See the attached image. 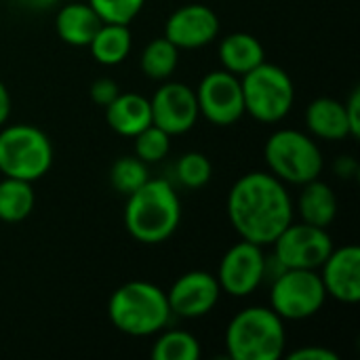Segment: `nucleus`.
<instances>
[{"mask_svg":"<svg viewBox=\"0 0 360 360\" xmlns=\"http://www.w3.org/2000/svg\"><path fill=\"white\" fill-rule=\"evenodd\" d=\"M228 217L243 240L268 247L293 221V200L270 171H251L230 188Z\"/></svg>","mask_w":360,"mask_h":360,"instance_id":"1","label":"nucleus"},{"mask_svg":"<svg viewBox=\"0 0 360 360\" xmlns=\"http://www.w3.org/2000/svg\"><path fill=\"white\" fill-rule=\"evenodd\" d=\"M181 221V202L171 181L148 179L127 196L124 226L141 245H160L169 240Z\"/></svg>","mask_w":360,"mask_h":360,"instance_id":"2","label":"nucleus"},{"mask_svg":"<svg viewBox=\"0 0 360 360\" xmlns=\"http://www.w3.org/2000/svg\"><path fill=\"white\" fill-rule=\"evenodd\" d=\"M108 316L120 333L131 338H150L162 331L173 314L167 291L148 281H131L110 295Z\"/></svg>","mask_w":360,"mask_h":360,"instance_id":"3","label":"nucleus"},{"mask_svg":"<svg viewBox=\"0 0 360 360\" xmlns=\"http://www.w3.org/2000/svg\"><path fill=\"white\" fill-rule=\"evenodd\" d=\"M285 346V321L270 306L240 310L226 329V352L232 360H278Z\"/></svg>","mask_w":360,"mask_h":360,"instance_id":"4","label":"nucleus"},{"mask_svg":"<svg viewBox=\"0 0 360 360\" xmlns=\"http://www.w3.org/2000/svg\"><path fill=\"white\" fill-rule=\"evenodd\" d=\"M264 156L270 173L283 184L304 186L319 179L325 169V158L314 137L295 129L274 131L264 146Z\"/></svg>","mask_w":360,"mask_h":360,"instance_id":"5","label":"nucleus"},{"mask_svg":"<svg viewBox=\"0 0 360 360\" xmlns=\"http://www.w3.org/2000/svg\"><path fill=\"white\" fill-rule=\"evenodd\" d=\"M53 167V143L34 124L0 127V173L4 177L36 181Z\"/></svg>","mask_w":360,"mask_h":360,"instance_id":"6","label":"nucleus"},{"mask_svg":"<svg viewBox=\"0 0 360 360\" xmlns=\"http://www.w3.org/2000/svg\"><path fill=\"white\" fill-rule=\"evenodd\" d=\"M240 86L245 99V114L259 122H281L293 108V80L283 68L274 63L264 61L245 76H240Z\"/></svg>","mask_w":360,"mask_h":360,"instance_id":"7","label":"nucleus"},{"mask_svg":"<svg viewBox=\"0 0 360 360\" xmlns=\"http://www.w3.org/2000/svg\"><path fill=\"white\" fill-rule=\"evenodd\" d=\"M327 302L321 274L316 270L285 268L272 278L270 308L283 321H306L316 316Z\"/></svg>","mask_w":360,"mask_h":360,"instance_id":"8","label":"nucleus"},{"mask_svg":"<svg viewBox=\"0 0 360 360\" xmlns=\"http://www.w3.org/2000/svg\"><path fill=\"white\" fill-rule=\"evenodd\" d=\"M274 257L283 268L319 270L333 251V238L327 228L312 224H289L272 243Z\"/></svg>","mask_w":360,"mask_h":360,"instance_id":"9","label":"nucleus"},{"mask_svg":"<svg viewBox=\"0 0 360 360\" xmlns=\"http://www.w3.org/2000/svg\"><path fill=\"white\" fill-rule=\"evenodd\" d=\"M196 91L198 112L215 127H232L245 116V99L240 76L228 70L209 72Z\"/></svg>","mask_w":360,"mask_h":360,"instance_id":"10","label":"nucleus"},{"mask_svg":"<svg viewBox=\"0 0 360 360\" xmlns=\"http://www.w3.org/2000/svg\"><path fill=\"white\" fill-rule=\"evenodd\" d=\"M266 253L264 247L243 240L232 245L217 268V283L221 293L232 297H247L259 289L266 278Z\"/></svg>","mask_w":360,"mask_h":360,"instance_id":"11","label":"nucleus"},{"mask_svg":"<svg viewBox=\"0 0 360 360\" xmlns=\"http://www.w3.org/2000/svg\"><path fill=\"white\" fill-rule=\"evenodd\" d=\"M150 108L152 124H156L171 137L192 131L196 120L200 118L196 91L186 82L162 80V84L150 99Z\"/></svg>","mask_w":360,"mask_h":360,"instance_id":"12","label":"nucleus"},{"mask_svg":"<svg viewBox=\"0 0 360 360\" xmlns=\"http://www.w3.org/2000/svg\"><path fill=\"white\" fill-rule=\"evenodd\" d=\"M221 289L215 274L205 270H190L181 274L167 291L171 314L181 319L207 316L219 302Z\"/></svg>","mask_w":360,"mask_h":360,"instance_id":"13","label":"nucleus"},{"mask_svg":"<svg viewBox=\"0 0 360 360\" xmlns=\"http://www.w3.org/2000/svg\"><path fill=\"white\" fill-rule=\"evenodd\" d=\"M219 34V17L207 4H184L165 23V38L179 51H194L211 44Z\"/></svg>","mask_w":360,"mask_h":360,"instance_id":"14","label":"nucleus"},{"mask_svg":"<svg viewBox=\"0 0 360 360\" xmlns=\"http://www.w3.org/2000/svg\"><path fill=\"white\" fill-rule=\"evenodd\" d=\"M327 297L342 304H356L360 300V249L356 245L333 247L329 257L319 268Z\"/></svg>","mask_w":360,"mask_h":360,"instance_id":"15","label":"nucleus"},{"mask_svg":"<svg viewBox=\"0 0 360 360\" xmlns=\"http://www.w3.org/2000/svg\"><path fill=\"white\" fill-rule=\"evenodd\" d=\"M101 23H103L101 17L95 13V8L89 2L70 0L59 8L55 19V30L65 44L80 49V46H89Z\"/></svg>","mask_w":360,"mask_h":360,"instance_id":"16","label":"nucleus"},{"mask_svg":"<svg viewBox=\"0 0 360 360\" xmlns=\"http://www.w3.org/2000/svg\"><path fill=\"white\" fill-rule=\"evenodd\" d=\"M105 120L114 133L135 137L152 124L150 99L139 93H118V97L105 105Z\"/></svg>","mask_w":360,"mask_h":360,"instance_id":"17","label":"nucleus"},{"mask_svg":"<svg viewBox=\"0 0 360 360\" xmlns=\"http://www.w3.org/2000/svg\"><path fill=\"white\" fill-rule=\"evenodd\" d=\"M306 127L312 137L325 141H342L352 137L346 108L333 97H319L306 108Z\"/></svg>","mask_w":360,"mask_h":360,"instance_id":"18","label":"nucleus"},{"mask_svg":"<svg viewBox=\"0 0 360 360\" xmlns=\"http://www.w3.org/2000/svg\"><path fill=\"white\" fill-rule=\"evenodd\" d=\"M217 55L221 68L236 76H245L247 72H251L253 68L266 61L264 44L253 34L247 32H234L221 38L217 46Z\"/></svg>","mask_w":360,"mask_h":360,"instance_id":"19","label":"nucleus"},{"mask_svg":"<svg viewBox=\"0 0 360 360\" xmlns=\"http://www.w3.org/2000/svg\"><path fill=\"white\" fill-rule=\"evenodd\" d=\"M297 209H300L302 221L319 226V228H329L338 215V196L333 188L321 181L319 177L302 186Z\"/></svg>","mask_w":360,"mask_h":360,"instance_id":"20","label":"nucleus"},{"mask_svg":"<svg viewBox=\"0 0 360 360\" xmlns=\"http://www.w3.org/2000/svg\"><path fill=\"white\" fill-rule=\"evenodd\" d=\"M89 49H91L93 59L101 65L112 68V65L122 63L133 49V36H131L129 25L101 23V27L89 42Z\"/></svg>","mask_w":360,"mask_h":360,"instance_id":"21","label":"nucleus"},{"mask_svg":"<svg viewBox=\"0 0 360 360\" xmlns=\"http://www.w3.org/2000/svg\"><path fill=\"white\" fill-rule=\"evenodd\" d=\"M36 205L32 181L4 177L0 181V221L19 224L30 217Z\"/></svg>","mask_w":360,"mask_h":360,"instance_id":"22","label":"nucleus"},{"mask_svg":"<svg viewBox=\"0 0 360 360\" xmlns=\"http://www.w3.org/2000/svg\"><path fill=\"white\" fill-rule=\"evenodd\" d=\"M177 63H179V49L173 42H169L165 36L150 40L139 57L141 72L150 80H158V82L169 80L177 70Z\"/></svg>","mask_w":360,"mask_h":360,"instance_id":"23","label":"nucleus"},{"mask_svg":"<svg viewBox=\"0 0 360 360\" xmlns=\"http://www.w3.org/2000/svg\"><path fill=\"white\" fill-rule=\"evenodd\" d=\"M156 342L152 344L154 360H198L202 350L198 340L184 329H162L156 333Z\"/></svg>","mask_w":360,"mask_h":360,"instance_id":"24","label":"nucleus"},{"mask_svg":"<svg viewBox=\"0 0 360 360\" xmlns=\"http://www.w3.org/2000/svg\"><path fill=\"white\" fill-rule=\"evenodd\" d=\"M150 179V171L148 165L143 160H139L135 154L131 156H120L114 160L112 169H110V184L112 188L122 194L129 196L133 194L137 188H141L146 181Z\"/></svg>","mask_w":360,"mask_h":360,"instance_id":"25","label":"nucleus"},{"mask_svg":"<svg viewBox=\"0 0 360 360\" xmlns=\"http://www.w3.org/2000/svg\"><path fill=\"white\" fill-rule=\"evenodd\" d=\"M213 175L211 160L202 152H186L175 162V179L181 188L198 190L209 184Z\"/></svg>","mask_w":360,"mask_h":360,"instance_id":"26","label":"nucleus"},{"mask_svg":"<svg viewBox=\"0 0 360 360\" xmlns=\"http://www.w3.org/2000/svg\"><path fill=\"white\" fill-rule=\"evenodd\" d=\"M133 146H135V156L139 160H143L146 165H154L167 158V154L171 152V135L165 133L162 129H158L156 124L146 127L141 133H137L133 137Z\"/></svg>","mask_w":360,"mask_h":360,"instance_id":"27","label":"nucleus"},{"mask_svg":"<svg viewBox=\"0 0 360 360\" xmlns=\"http://www.w3.org/2000/svg\"><path fill=\"white\" fill-rule=\"evenodd\" d=\"M103 23L129 25L143 8L146 0H89Z\"/></svg>","mask_w":360,"mask_h":360,"instance_id":"28","label":"nucleus"},{"mask_svg":"<svg viewBox=\"0 0 360 360\" xmlns=\"http://www.w3.org/2000/svg\"><path fill=\"white\" fill-rule=\"evenodd\" d=\"M118 93H120V86L116 84L114 78H108V76L97 78V80L91 84V89H89L91 99H93L97 105H101V108H105L108 103H112V101L118 97Z\"/></svg>","mask_w":360,"mask_h":360,"instance_id":"29","label":"nucleus"},{"mask_svg":"<svg viewBox=\"0 0 360 360\" xmlns=\"http://www.w3.org/2000/svg\"><path fill=\"white\" fill-rule=\"evenodd\" d=\"M287 359L289 360H338L340 356H338L333 350H329V348H325V346L314 344V346H302V348H297V350L289 352V354H287Z\"/></svg>","mask_w":360,"mask_h":360,"instance_id":"30","label":"nucleus"},{"mask_svg":"<svg viewBox=\"0 0 360 360\" xmlns=\"http://www.w3.org/2000/svg\"><path fill=\"white\" fill-rule=\"evenodd\" d=\"M346 108V116L350 122V131H352V139L360 137V89H354L348 97V101H344Z\"/></svg>","mask_w":360,"mask_h":360,"instance_id":"31","label":"nucleus"},{"mask_svg":"<svg viewBox=\"0 0 360 360\" xmlns=\"http://www.w3.org/2000/svg\"><path fill=\"white\" fill-rule=\"evenodd\" d=\"M335 171H338V175H342V177H352V175H356L359 165H356V160H354L352 156H342V158L335 162Z\"/></svg>","mask_w":360,"mask_h":360,"instance_id":"32","label":"nucleus"},{"mask_svg":"<svg viewBox=\"0 0 360 360\" xmlns=\"http://www.w3.org/2000/svg\"><path fill=\"white\" fill-rule=\"evenodd\" d=\"M8 116H11V93L6 91L4 82L0 80V127L6 124Z\"/></svg>","mask_w":360,"mask_h":360,"instance_id":"33","label":"nucleus"},{"mask_svg":"<svg viewBox=\"0 0 360 360\" xmlns=\"http://www.w3.org/2000/svg\"><path fill=\"white\" fill-rule=\"evenodd\" d=\"M21 2H27V4H32V6H49V4H53L55 0H21Z\"/></svg>","mask_w":360,"mask_h":360,"instance_id":"34","label":"nucleus"}]
</instances>
